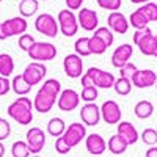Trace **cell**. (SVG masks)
Here are the masks:
<instances>
[{
    "mask_svg": "<svg viewBox=\"0 0 157 157\" xmlns=\"http://www.w3.org/2000/svg\"><path fill=\"white\" fill-rule=\"evenodd\" d=\"M8 116L13 118L17 124L27 126L33 121V102L30 98L21 96L14 102L10 104V107L6 110Z\"/></svg>",
    "mask_w": 157,
    "mask_h": 157,
    "instance_id": "1",
    "label": "cell"
},
{
    "mask_svg": "<svg viewBox=\"0 0 157 157\" xmlns=\"http://www.w3.org/2000/svg\"><path fill=\"white\" fill-rule=\"evenodd\" d=\"M80 78H82V86H96L109 90L113 88L115 83V75L101 68H90L86 72L82 74Z\"/></svg>",
    "mask_w": 157,
    "mask_h": 157,
    "instance_id": "2",
    "label": "cell"
},
{
    "mask_svg": "<svg viewBox=\"0 0 157 157\" xmlns=\"http://www.w3.org/2000/svg\"><path fill=\"white\" fill-rule=\"evenodd\" d=\"M29 24L22 16H16L0 22V41H5L6 38L16 36V35H24L27 32Z\"/></svg>",
    "mask_w": 157,
    "mask_h": 157,
    "instance_id": "3",
    "label": "cell"
},
{
    "mask_svg": "<svg viewBox=\"0 0 157 157\" xmlns=\"http://www.w3.org/2000/svg\"><path fill=\"white\" fill-rule=\"evenodd\" d=\"M27 54L35 61L46 63V61H50V60H54L57 57V47L52 43H38V41H35V44L29 49Z\"/></svg>",
    "mask_w": 157,
    "mask_h": 157,
    "instance_id": "4",
    "label": "cell"
},
{
    "mask_svg": "<svg viewBox=\"0 0 157 157\" xmlns=\"http://www.w3.org/2000/svg\"><path fill=\"white\" fill-rule=\"evenodd\" d=\"M58 29L60 32L64 35V36H74L78 30V22H77V16L74 14V13L71 10H61L58 13Z\"/></svg>",
    "mask_w": 157,
    "mask_h": 157,
    "instance_id": "5",
    "label": "cell"
},
{
    "mask_svg": "<svg viewBox=\"0 0 157 157\" xmlns=\"http://www.w3.org/2000/svg\"><path fill=\"white\" fill-rule=\"evenodd\" d=\"M35 29L36 32H39L41 35H46L49 38H55L60 32L58 29V22L57 19L49 14V13H44V14H39L35 21Z\"/></svg>",
    "mask_w": 157,
    "mask_h": 157,
    "instance_id": "6",
    "label": "cell"
},
{
    "mask_svg": "<svg viewBox=\"0 0 157 157\" xmlns=\"http://www.w3.org/2000/svg\"><path fill=\"white\" fill-rule=\"evenodd\" d=\"M46 74H47V68H46L44 63L32 61L29 66L24 69L22 77H24V80L27 82L30 86H35V85H38L46 77Z\"/></svg>",
    "mask_w": 157,
    "mask_h": 157,
    "instance_id": "7",
    "label": "cell"
},
{
    "mask_svg": "<svg viewBox=\"0 0 157 157\" xmlns=\"http://www.w3.org/2000/svg\"><path fill=\"white\" fill-rule=\"evenodd\" d=\"M78 104H80V94L72 88L63 90L57 99V105L61 112H72L78 107Z\"/></svg>",
    "mask_w": 157,
    "mask_h": 157,
    "instance_id": "8",
    "label": "cell"
},
{
    "mask_svg": "<svg viewBox=\"0 0 157 157\" xmlns=\"http://www.w3.org/2000/svg\"><path fill=\"white\" fill-rule=\"evenodd\" d=\"M25 143L30 149V154H38L44 149L46 145V135L44 130L41 127H32L27 130V135H25Z\"/></svg>",
    "mask_w": 157,
    "mask_h": 157,
    "instance_id": "9",
    "label": "cell"
},
{
    "mask_svg": "<svg viewBox=\"0 0 157 157\" xmlns=\"http://www.w3.org/2000/svg\"><path fill=\"white\" fill-rule=\"evenodd\" d=\"M101 109V118L104 121H105L107 124H118L121 121V109H120V104L115 102V101H105L102 104Z\"/></svg>",
    "mask_w": 157,
    "mask_h": 157,
    "instance_id": "10",
    "label": "cell"
},
{
    "mask_svg": "<svg viewBox=\"0 0 157 157\" xmlns=\"http://www.w3.org/2000/svg\"><path fill=\"white\" fill-rule=\"evenodd\" d=\"M61 137L71 148H74L86 137V127L82 123H72L66 127V130H64V134Z\"/></svg>",
    "mask_w": 157,
    "mask_h": 157,
    "instance_id": "11",
    "label": "cell"
},
{
    "mask_svg": "<svg viewBox=\"0 0 157 157\" xmlns=\"http://www.w3.org/2000/svg\"><path fill=\"white\" fill-rule=\"evenodd\" d=\"M63 68H64V74L71 78H78L83 74V61L82 57H78L77 54H69L64 57L63 60Z\"/></svg>",
    "mask_w": 157,
    "mask_h": 157,
    "instance_id": "12",
    "label": "cell"
},
{
    "mask_svg": "<svg viewBox=\"0 0 157 157\" xmlns=\"http://www.w3.org/2000/svg\"><path fill=\"white\" fill-rule=\"evenodd\" d=\"M77 22H78V27H82L85 32H94L99 27L98 13L90 8H82L77 14Z\"/></svg>",
    "mask_w": 157,
    "mask_h": 157,
    "instance_id": "13",
    "label": "cell"
},
{
    "mask_svg": "<svg viewBox=\"0 0 157 157\" xmlns=\"http://www.w3.org/2000/svg\"><path fill=\"white\" fill-rule=\"evenodd\" d=\"M55 102H57L55 96H52L47 91H44L43 88H39V91L36 93V96L33 99V109L38 110L39 113H47L55 105Z\"/></svg>",
    "mask_w": 157,
    "mask_h": 157,
    "instance_id": "14",
    "label": "cell"
},
{
    "mask_svg": "<svg viewBox=\"0 0 157 157\" xmlns=\"http://www.w3.org/2000/svg\"><path fill=\"white\" fill-rule=\"evenodd\" d=\"M107 25H109V29L112 32L120 33V35L127 33V30L130 27L127 17L123 14V13H120V11H112L110 13L109 17H107Z\"/></svg>",
    "mask_w": 157,
    "mask_h": 157,
    "instance_id": "15",
    "label": "cell"
},
{
    "mask_svg": "<svg viewBox=\"0 0 157 157\" xmlns=\"http://www.w3.org/2000/svg\"><path fill=\"white\" fill-rule=\"evenodd\" d=\"M80 118L83 126H98L101 121V109L94 102H86L80 110Z\"/></svg>",
    "mask_w": 157,
    "mask_h": 157,
    "instance_id": "16",
    "label": "cell"
},
{
    "mask_svg": "<svg viewBox=\"0 0 157 157\" xmlns=\"http://www.w3.org/2000/svg\"><path fill=\"white\" fill-rule=\"evenodd\" d=\"M155 80H157V75L151 69H141V71L137 69V72L130 78L132 85L137 88H149V86L155 85Z\"/></svg>",
    "mask_w": 157,
    "mask_h": 157,
    "instance_id": "17",
    "label": "cell"
},
{
    "mask_svg": "<svg viewBox=\"0 0 157 157\" xmlns=\"http://www.w3.org/2000/svg\"><path fill=\"white\" fill-rule=\"evenodd\" d=\"M134 54V47L130 44H121L120 47H116L112 54V64L115 68H123L126 63H129V60L132 58Z\"/></svg>",
    "mask_w": 157,
    "mask_h": 157,
    "instance_id": "18",
    "label": "cell"
},
{
    "mask_svg": "<svg viewBox=\"0 0 157 157\" xmlns=\"http://www.w3.org/2000/svg\"><path fill=\"white\" fill-rule=\"evenodd\" d=\"M85 146L90 154H93V157H99L107 149V141L99 134H90L85 137Z\"/></svg>",
    "mask_w": 157,
    "mask_h": 157,
    "instance_id": "19",
    "label": "cell"
},
{
    "mask_svg": "<svg viewBox=\"0 0 157 157\" xmlns=\"http://www.w3.org/2000/svg\"><path fill=\"white\" fill-rule=\"evenodd\" d=\"M118 135H121L127 141V145H135L140 138L135 126L129 121H120L118 123Z\"/></svg>",
    "mask_w": 157,
    "mask_h": 157,
    "instance_id": "20",
    "label": "cell"
},
{
    "mask_svg": "<svg viewBox=\"0 0 157 157\" xmlns=\"http://www.w3.org/2000/svg\"><path fill=\"white\" fill-rule=\"evenodd\" d=\"M135 46L140 49V52L145 57H154V52H155V35H152V32L145 35Z\"/></svg>",
    "mask_w": 157,
    "mask_h": 157,
    "instance_id": "21",
    "label": "cell"
},
{
    "mask_svg": "<svg viewBox=\"0 0 157 157\" xmlns=\"http://www.w3.org/2000/svg\"><path fill=\"white\" fill-rule=\"evenodd\" d=\"M127 141L121 137V135H112L110 138H109V141H107V148H109V151L112 152V154H115V155H120V154H124L126 152V149H127Z\"/></svg>",
    "mask_w": 157,
    "mask_h": 157,
    "instance_id": "22",
    "label": "cell"
},
{
    "mask_svg": "<svg viewBox=\"0 0 157 157\" xmlns=\"http://www.w3.org/2000/svg\"><path fill=\"white\" fill-rule=\"evenodd\" d=\"M134 113H135L137 118H140V120H148V118H151L152 113H154L152 102L151 101H146V99L137 102L135 107H134Z\"/></svg>",
    "mask_w": 157,
    "mask_h": 157,
    "instance_id": "23",
    "label": "cell"
},
{
    "mask_svg": "<svg viewBox=\"0 0 157 157\" xmlns=\"http://www.w3.org/2000/svg\"><path fill=\"white\" fill-rule=\"evenodd\" d=\"M11 90L14 91L17 96H27L30 93L32 86L24 80L22 74H19V75H14V78L11 80Z\"/></svg>",
    "mask_w": 157,
    "mask_h": 157,
    "instance_id": "24",
    "label": "cell"
},
{
    "mask_svg": "<svg viewBox=\"0 0 157 157\" xmlns=\"http://www.w3.org/2000/svg\"><path fill=\"white\" fill-rule=\"evenodd\" d=\"M64 130H66V123H64L61 118L55 116V118H52V120L47 123V132H49V135L55 137V138L61 137L64 134Z\"/></svg>",
    "mask_w": 157,
    "mask_h": 157,
    "instance_id": "25",
    "label": "cell"
},
{
    "mask_svg": "<svg viewBox=\"0 0 157 157\" xmlns=\"http://www.w3.org/2000/svg\"><path fill=\"white\" fill-rule=\"evenodd\" d=\"M14 72V60L10 54H0V75L2 77H10Z\"/></svg>",
    "mask_w": 157,
    "mask_h": 157,
    "instance_id": "26",
    "label": "cell"
},
{
    "mask_svg": "<svg viewBox=\"0 0 157 157\" xmlns=\"http://www.w3.org/2000/svg\"><path fill=\"white\" fill-rule=\"evenodd\" d=\"M38 8H39L38 0H21V3H19V13H21L22 17L35 16Z\"/></svg>",
    "mask_w": 157,
    "mask_h": 157,
    "instance_id": "27",
    "label": "cell"
},
{
    "mask_svg": "<svg viewBox=\"0 0 157 157\" xmlns=\"http://www.w3.org/2000/svg\"><path fill=\"white\" fill-rule=\"evenodd\" d=\"M148 24H149V21H148V17L143 14V11L138 8V10H135L132 14H130V17H129V25H132V27L135 29V30H138V29H145V27H148Z\"/></svg>",
    "mask_w": 157,
    "mask_h": 157,
    "instance_id": "28",
    "label": "cell"
},
{
    "mask_svg": "<svg viewBox=\"0 0 157 157\" xmlns=\"http://www.w3.org/2000/svg\"><path fill=\"white\" fill-rule=\"evenodd\" d=\"M113 88L116 91V94L120 96H127L132 90V82L126 77H120V78H115V83H113Z\"/></svg>",
    "mask_w": 157,
    "mask_h": 157,
    "instance_id": "29",
    "label": "cell"
},
{
    "mask_svg": "<svg viewBox=\"0 0 157 157\" xmlns=\"http://www.w3.org/2000/svg\"><path fill=\"white\" fill-rule=\"evenodd\" d=\"M88 46H90V52H91V55H102L104 52H105L109 47L105 46V43L102 41L101 38H98L96 35L93 36H90V41H88Z\"/></svg>",
    "mask_w": 157,
    "mask_h": 157,
    "instance_id": "30",
    "label": "cell"
},
{
    "mask_svg": "<svg viewBox=\"0 0 157 157\" xmlns=\"http://www.w3.org/2000/svg\"><path fill=\"white\" fill-rule=\"evenodd\" d=\"M88 41H90L88 36H82V38H78L77 41H75L74 49H75V54H77L78 57H90V55H91Z\"/></svg>",
    "mask_w": 157,
    "mask_h": 157,
    "instance_id": "31",
    "label": "cell"
},
{
    "mask_svg": "<svg viewBox=\"0 0 157 157\" xmlns=\"http://www.w3.org/2000/svg\"><path fill=\"white\" fill-rule=\"evenodd\" d=\"M11 154H13V157H29L30 155V149H29V146H27L25 141L17 140V141L13 143Z\"/></svg>",
    "mask_w": 157,
    "mask_h": 157,
    "instance_id": "32",
    "label": "cell"
},
{
    "mask_svg": "<svg viewBox=\"0 0 157 157\" xmlns=\"http://www.w3.org/2000/svg\"><path fill=\"white\" fill-rule=\"evenodd\" d=\"M41 88H43L44 91H47L49 94L55 96V98H58L60 93H61V83L57 80V78H47Z\"/></svg>",
    "mask_w": 157,
    "mask_h": 157,
    "instance_id": "33",
    "label": "cell"
},
{
    "mask_svg": "<svg viewBox=\"0 0 157 157\" xmlns=\"http://www.w3.org/2000/svg\"><path fill=\"white\" fill-rule=\"evenodd\" d=\"M94 35H96L98 38H101L102 41L105 43V46H107V47H110V46L113 44V41H115L113 32H112L109 27H98V29L94 30Z\"/></svg>",
    "mask_w": 157,
    "mask_h": 157,
    "instance_id": "34",
    "label": "cell"
},
{
    "mask_svg": "<svg viewBox=\"0 0 157 157\" xmlns=\"http://www.w3.org/2000/svg\"><path fill=\"white\" fill-rule=\"evenodd\" d=\"M140 10L143 11V14L148 17L149 22H157V3L154 2H148L143 6H140Z\"/></svg>",
    "mask_w": 157,
    "mask_h": 157,
    "instance_id": "35",
    "label": "cell"
},
{
    "mask_svg": "<svg viewBox=\"0 0 157 157\" xmlns=\"http://www.w3.org/2000/svg\"><path fill=\"white\" fill-rule=\"evenodd\" d=\"M140 137H141L143 143H145V145H148V146L157 145V130H155V129H151V127L145 129V130L141 132Z\"/></svg>",
    "mask_w": 157,
    "mask_h": 157,
    "instance_id": "36",
    "label": "cell"
},
{
    "mask_svg": "<svg viewBox=\"0 0 157 157\" xmlns=\"http://www.w3.org/2000/svg\"><path fill=\"white\" fill-rule=\"evenodd\" d=\"M98 98H99V93H98L96 86H83L82 88V94H80L82 101H85V102H94Z\"/></svg>",
    "mask_w": 157,
    "mask_h": 157,
    "instance_id": "37",
    "label": "cell"
},
{
    "mask_svg": "<svg viewBox=\"0 0 157 157\" xmlns=\"http://www.w3.org/2000/svg\"><path fill=\"white\" fill-rule=\"evenodd\" d=\"M96 2L102 10H110V11H118L123 5V0H96Z\"/></svg>",
    "mask_w": 157,
    "mask_h": 157,
    "instance_id": "38",
    "label": "cell"
},
{
    "mask_svg": "<svg viewBox=\"0 0 157 157\" xmlns=\"http://www.w3.org/2000/svg\"><path fill=\"white\" fill-rule=\"evenodd\" d=\"M17 44H19V49L29 52V49L35 44V38L32 35H29V33H24V35L19 36V43Z\"/></svg>",
    "mask_w": 157,
    "mask_h": 157,
    "instance_id": "39",
    "label": "cell"
},
{
    "mask_svg": "<svg viewBox=\"0 0 157 157\" xmlns=\"http://www.w3.org/2000/svg\"><path fill=\"white\" fill-rule=\"evenodd\" d=\"M135 72H137V66L134 63H130V61L126 63L123 68H120V77H126V78H129V80L132 78V75Z\"/></svg>",
    "mask_w": 157,
    "mask_h": 157,
    "instance_id": "40",
    "label": "cell"
},
{
    "mask_svg": "<svg viewBox=\"0 0 157 157\" xmlns=\"http://www.w3.org/2000/svg\"><path fill=\"white\" fill-rule=\"evenodd\" d=\"M11 135V126L5 118H0V141H5Z\"/></svg>",
    "mask_w": 157,
    "mask_h": 157,
    "instance_id": "41",
    "label": "cell"
},
{
    "mask_svg": "<svg viewBox=\"0 0 157 157\" xmlns=\"http://www.w3.org/2000/svg\"><path fill=\"white\" fill-rule=\"evenodd\" d=\"M71 149H72V148L68 145L66 141H64V138H63V137H58V138H57V141H55V151H57L58 154L64 155V154H68Z\"/></svg>",
    "mask_w": 157,
    "mask_h": 157,
    "instance_id": "42",
    "label": "cell"
},
{
    "mask_svg": "<svg viewBox=\"0 0 157 157\" xmlns=\"http://www.w3.org/2000/svg\"><path fill=\"white\" fill-rule=\"evenodd\" d=\"M10 90H11V82L8 80L6 77H2V75H0V96L8 94Z\"/></svg>",
    "mask_w": 157,
    "mask_h": 157,
    "instance_id": "43",
    "label": "cell"
},
{
    "mask_svg": "<svg viewBox=\"0 0 157 157\" xmlns=\"http://www.w3.org/2000/svg\"><path fill=\"white\" fill-rule=\"evenodd\" d=\"M148 33H151V30L148 29V27H145V29H138V30H135V33H134V43L137 44L140 39L145 36V35H148Z\"/></svg>",
    "mask_w": 157,
    "mask_h": 157,
    "instance_id": "44",
    "label": "cell"
},
{
    "mask_svg": "<svg viewBox=\"0 0 157 157\" xmlns=\"http://www.w3.org/2000/svg\"><path fill=\"white\" fill-rule=\"evenodd\" d=\"M66 5H68V10H80L82 5H83V0H66Z\"/></svg>",
    "mask_w": 157,
    "mask_h": 157,
    "instance_id": "45",
    "label": "cell"
},
{
    "mask_svg": "<svg viewBox=\"0 0 157 157\" xmlns=\"http://www.w3.org/2000/svg\"><path fill=\"white\" fill-rule=\"evenodd\" d=\"M146 157H157V148H149L146 151Z\"/></svg>",
    "mask_w": 157,
    "mask_h": 157,
    "instance_id": "46",
    "label": "cell"
},
{
    "mask_svg": "<svg viewBox=\"0 0 157 157\" xmlns=\"http://www.w3.org/2000/svg\"><path fill=\"white\" fill-rule=\"evenodd\" d=\"M132 3H137V5H140V3H148V2H151V0H130Z\"/></svg>",
    "mask_w": 157,
    "mask_h": 157,
    "instance_id": "47",
    "label": "cell"
},
{
    "mask_svg": "<svg viewBox=\"0 0 157 157\" xmlns=\"http://www.w3.org/2000/svg\"><path fill=\"white\" fill-rule=\"evenodd\" d=\"M5 155V146H3V143L0 141V157H3Z\"/></svg>",
    "mask_w": 157,
    "mask_h": 157,
    "instance_id": "48",
    "label": "cell"
},
{
    "mask_svg": "<svg viewBox=\"0 0 157 157\" xmlns=\"http://www.w3.org/2000/svg\"><path fill=\"white\" fill-rule=\"evenodd\" d=\"M154 57L157 58V35H155V52H154Z\"/></svg>",
    "mask_w": 157,
    "mask_h": 157,
    "instance_id": "49",
    "label": "cell"
},
{
    "mask_svg": "<svg viewBox=\"0 0 157 157\" xmlns=\"http://www.w3.org/2000/svg\"><path fill=\"white\" fill-rule=\"evenodd\" d=\"M32 157H39V155H32Z\"/></svg>",
    "mask_w": 157,
    "mask_h": 157,
    "instance_id": "50",
    "label": "cell"
},
{
    "mask_svg": "<svg viewBox=\"0 0 157 157\" xmlns=\"http://www.w3.org/2000/svg\"><path fill=\"white\" fill-rule=\"evenodd\" d=\"M155 86H157V80H155Z\"/></svg>",
    "mask_w": 157,
    "mask_h": 157,
    "instance_id": "51",
    "label": "cell"
},
{
    "mask_svg": "<svg viewBox=\"0 0 157 157\" xmlns=\"http://www.w3.org/2000/svg\"><path fill=\"white\" fill-rule=\"evenodd\" d=\"M43 2H47V0H43Z\"/></svg>",
    "mask_w": 157,
    "mask_h": 157,
    "instance_id": "52",
    "label": "cell"
},
{
    "mask_svg": "<svg viewBox=\"0 0 157 157\" xmlns=\"http://www.w3.org/2000/svg\"><path fill=\"white\" fill-rule=\"evenodd\" d=\"M0 2H2V0H0Z\"/></svg>",
    "mask_w": 157,
    "mask_h": 157,
    "instance_id": "53",
    "label": "cell"
}]
</instances>
